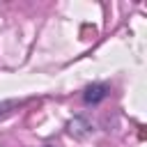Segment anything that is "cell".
<instances>
[{"label": "cell", "instance_id": "cell-2", "mask_svg": "<svg viewBox=\"0 0 147 147\" xmlns=\"http://www.w3.org/2000/svg\"><path fill=\"white\" fill-rule=\"evenodd\" d=\"M87 131H90V124H87L83 117H74V119L69 122V133H71V136H76V138H83Z\"/></svg>", "mask_w": 147, "mask_h": 147}, {"label": "cell", "instance_id": "cell-1", "mask_svg": "<svg viewBox=\"0 0 147 147\" xmlns=\"http://www.w3.org/2000/svg\"><path fill=\"white\" fill-rule=\"evenodd\" d=\"M108 92H110L108 85H103V83H94V85H90V87L83 92V99H85V103L96 106V103H101V101L108 96Z\"/></svg>", "mask_w": 147, "mask_h": 147}, {"label": "cell", "instance_id": "cell-3", "mask_svg": "<svg viewBox=\"0 0 147 147\" xmlns=\"http://www.w3.org/2000/svg\"><path fill=\"white\" fill-rule=\"evenodd\" d=\"M16 106V101H5V103H0V113H7V108H14Z\"/></svg>", "mask_w": 147, "mask_h": 147}]
</instances>
